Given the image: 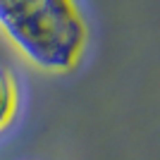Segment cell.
Segmentation results:
<instances>
[{
	"label": "cell",
	"instance_id": "cell-1",
	"mask_svg": "<svg viewBox=\"0 0 160 160\" xmlns=\"http://www.w3.org/2000/svg\"><path fill=\"white\" fill-rule=\"evenodd\" d=\"M0 31L43 72H69L86 50V22L74 0H0Z\"/></svg>",
	"mask_w": 160,
	"mask_h": 160
},
{
	"label": "cell",
	"instance_id": "cell-2",
	"mask_svg": "<svg viewBox=\"0 0 160 160\" xmlns=\"http://www.w3.org/2000/svg\"><path fill=\"white\" fill-rule=\"evenodd\" d=\"M19 110V84L5 65H0V134L17 117Z\"/></svg>",
	"mask_w": 160,
	"mask_h": 160
}]
</instances>
